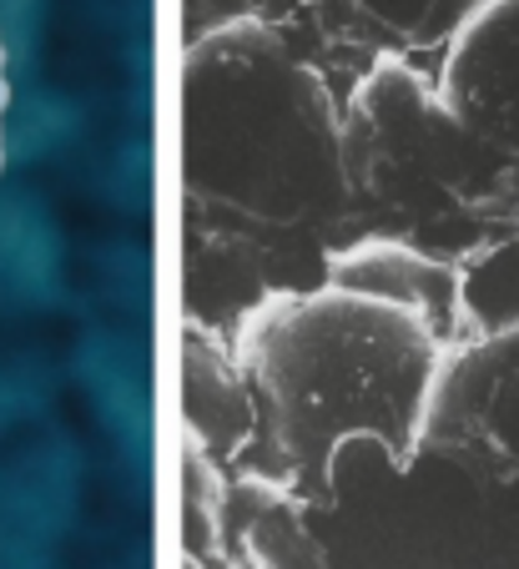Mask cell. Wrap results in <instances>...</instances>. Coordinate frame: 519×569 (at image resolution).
Listing matches in <instances>:
<instances>
[{
	"label": "cell",
	"instance_id": "cell-1",
	"mask_svg": "<svg viewBox=\"0 0 519 569\" xmlns=\"http://www.w3.org/2000/svg\"><path fill=\"white\" fill-rule=\"evenodd\" d=\"M449 338L423 312L368 292H268L232 333L252 393V439L308 505H333L338 463L373 443L393 469L419 463V429Z\"/></svg>",
	"mask_w": 519,
	"mask_h": 569
},
{
	"label": "cell",
	"instance_id": "cell-2",
	"mask_svg": "<svg viewBox=\"0 0 519 569\" xmlns=\"http://www.w3.org/2000/svg\"><path fill=\"white\" fill-rule=\"evenodd\" d=\"M182 197L238 237H292L353 202L343 101L262 16H232L182 56Z\"/></svg>",
	"mask_w": 519,
	"mask_h": 569
},
{
	"label": "cell",
	"instance_id": "cell-3",
	"mask_svg": "<svg viewBox=\"0 0 519 569\" xmlns=\"http://www.w3.org/2000/svg\"><path fill=\"white\" fill-rule=\"evenodd\" d=\"M343 172L353 202L409 232L485 217L515 187L403 51H379L343 97Z\"/></svg>",
	"mask_w": 519,
	"mask_h": 569
},
{
	"label": "cell",
	"instance_id": "cell-4",
	"mask_svg": "<svg viewBox=\"0 0 519 569\" xmlns=\"http://www.w3.org/2000/svg\"><path fill=\"white\" fill-rule=\"evenodd\" d=\"M419 459L495 495H519V322L443 348L419 429Z\"/></svg>",
	"mask_w": 519,
	"mask_h": 569
},
{
	"label": "cell",
	"instance_id": "cell-5",
	"mask_svg": "<svg viewBox=\"0 0 519 569\" xmlns=\"http://www.w3.org/2000/svg\"><path fill=\"white\" fill-rule=\"evenodd\" d=\"M439 97L519 187V0H475L439 56Z\"/></svg>",
	"mask_w": 519,
	"mask_h": 569
},
{
	"label": "cell",
	"instance_id": "cell-6",
	"mask_svg": "<svg viewBox=\"0 0 519 569\" xmlns=\"http://www.w3.org/2000/svg\"><path fill=\"white\" fill-rule=\"evenodd\" d=\"M323 282L368 292L383 302H403V308L423 312L449 343L459 338V262L429 252L423 242L403 232L383 237H358L348 248L328 252Z\"/></svg>",
	"mask_w": 519,
	"mask_h": 569
},
{
	"label": "cell",
	"instance_id": "cell-7",
	"mask_svg": "<svg viewBox=\"0 0 519 569\" xmlns=\"http://www.w3.org/2000/svg\"><path fill=\"white\" fill-rule=\"evenodd\" d=\"M308 499L282 483L268 469H248L228 479L222 489V509H217V535L228 539L232 559H252V565H282V559L313 555V539L303 525Z\"/></svg>",
	"mask_w": 519,
	"mask_h": 569
},
{
	"label": "cell",
	"instance_id": "cell-8",
	"mask_svg": "<svg viewBox=\"0 0 519 569\" xmlns=\"http://www.w3.org/2000/svg\"><path fill=\"white\" fill-rule=\"evenodd\" d=\"M187 429L192 439H207V449H238L252 439V393L238 368L232 348H217L212 338L202 343L197 328H187Z\"/></svg>",
	"mask_w": 519,
	"mask_h": 569
},
{
	"label": "cell",
	"instance_id": "cell-9",
	"mask_svg": "<svg viewBox=\"0 0 519 569\" xmlns=\"http://www.w3.org/2000/svg\"><path fill=\"white\" fill-rule=\"evenodd\" d=\"M459 338L519 322V232L459 252Z\"/></svg>",
	"mask_w": 519,
	"mask_h": 569
},
{
	"label": "cell",
	"instance_id": "cell-10",
	"mask_svg": "<svg viewBox=\"0 0 519 569\" xmlns=\"http://www.w3.org/2000/svg\"><path fill=\"white\" fill-rule=\"evenodd\" d=\"M475 0H348V11L383 41V51H419L455 36Z\"/></svg>",
	"mask_w": 519,
	"mask_h": 569
}]
</instances>
